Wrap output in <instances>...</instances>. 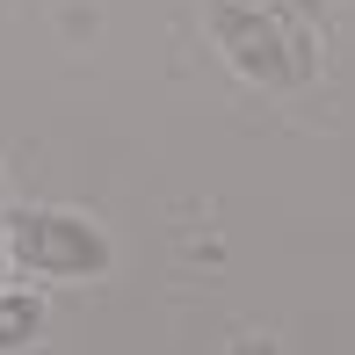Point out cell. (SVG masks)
<instances>
[{
  "instance_id": "4",
  "label": "cell",
  "mask_w": 355,
  "mask_h": 355,
  "mask_svg": "<svg viewBox=\"0 0 355 355\" xmlns=\"http://www.w3.org/2000/svg\"><path fill=\"white\" fill-rule=\"evenodd\" d=\"M232 355H276V341H261V334H254V341H239Z\"/></svg>"
},
{
  "instance_id": "2",
  "label": "cell",
  "mask_w": 355,
  "mask_h": 355,
  "mask_svg": "<svg viewBox=\"0 0 355 355\" xmlns=\"http://www.w3.org/2000/svg\"><path fill=\"white\" fill-rule=\"evenodd\" d=\"M8 261L51 283H87L109 268V232L80 211H8Z\"/></svg>"
},
{
  "instance_id": "5",
  "label": "cell",
  "mask_w": 355,
  "mask_h": 355,
  "mask_svg": "<svg viewBox=\"0 0 355 355\" xmlns=\"http://www.w3.org/2000/svg\"><path fill=\"white\" fill-rule=\"evenodd\" d=\"M283 8H290V15H304V22H312V15H319V0H283Z\"/></svg>"
},
{
  "instance_id": "6",
  "label": "cell",
  "mask_w": 355,
  "mask_h": 355,
  "mask_svg": "<svg viewBox=\"0 0 355 355\" xmlns=\"http://www.w3.org/2000/svg\"><path fill=\"white\" fill-rule=\"evenodd\" d=\"M0 276H8V218H0Z\"/></svg>"
},
{
  "instance_id": "1",
  "label": "cell",
  "mask_w": 355,
  "mask_h": 355,
  "mask_svg": "<svg viewBox=\"0 0 355 355\" xmlns=\"http://www.w3.org/2000/svg\"><path fill=\"white\" fill-rule=\"evenodd\" d=\"M211 37L232 58V73H247L254 87H304L312 80V22L290 15L283 0H211Z\"/></svg>"
},
{
  "instance_id": "3",
  "label": "cell",
  "mask_w": 355,
  "mask_h": 355,
  "mask_svg": "<svg viewBox=\"0 0 355 355\" xmlns=\"http://www.w3.org/2000/svg\"><path fill=\"white\" fill-rule=\"evenodd\" d=\"M44 334V297H29V290H0V355L29 348Z\"/></svg>"
}]
</instances>
